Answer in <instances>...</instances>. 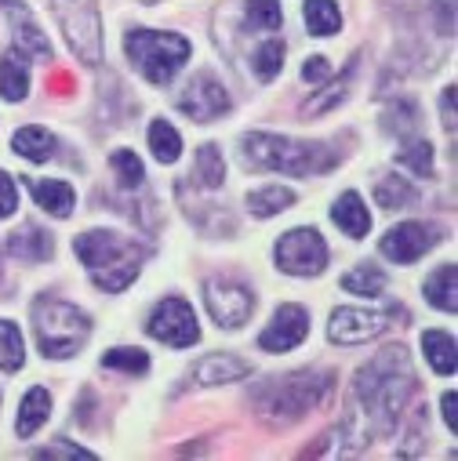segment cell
I'll list each match as a JSON object with an SVG mask.
<instances>
[{
  "mask_svg": "<svg viewBox=\"0 0 458 461\" xmlns=\"http://www.w3.org/2000/svg\"><path fill=\"white\" fill-rule=\"evenodd\" d=\"M418 382L408 360V349L393 345V349L379 353L361 375H357V396L368 411V421L379 432H389L400 418V411L408 407V400L415 396Z\"/></svg>",
  "mask_w": 458,
  "mask_h": 461,
  "instance_id": "6da1fadb",
  "label": "cell"
},
{
  "mask_svg": "<svg viewBox=\"0 0 458 461\" xmlns=\"http://www.w3.org/2000/svg\"><path fill=\"white\" fill-rule=\"evenodd\" d=\"M77 255L80 262L91 269V280L105 291V294H117L124 291L142 266V248L132 244L121 233H109V229H91V233L77 237Z\"/></svg>",
  "mask_w": 458,
  "mask_h": 461,
  "instance_id": "7a4b0ae2",
  "label": "cell"
},
{
  "mask_svg": "<svg viewBox=\"0 0 458 461\" xmlns=\"http://www.w3.org/2000/svg\"><path fill=\"white\" fill-rule=\"evenodd\" d=\"M334 389L331 375H316V371H298V375H284V378H270L266 385H259L252 393L255 407L262 418L288 425L302 414H309L316 403H324V396Z\"/></svg>",
  "mask_w": 458,
  "mask_h": 461,
  "instance_id": "3957f363",
  "label": "cell"
},
{
  "mask_svg": "<svg viewBox=\"0 0 458 461\" xmlns=\"http://www.w3.org/2000/svg\"><path fill=\"white\" fill-rule=\"evenodd\" d=\"M241 157L255 167H273L284 175H320L334 167V153L320 142H298V139H284V135H248Z\"/></svg>",
  "mask_w": 458,
  "mask_h": 461,
  "instance_id": "277c9868",
  "label": "cell"
},
{
  "mask_svg": "<svg viewBox=\"0 0 458 461\" xmlns=\"http://www.w3.org/2000/svg\"><path fill=\"white\" fill-rule=\"evenodd\" d=\"M33 330H37V345L48 360H66L73 357L91 334V320L59 298H37L33 305Z\"/></svg>",
  "mask_w": 458,
  "mask_h": 461,
  "instance_id": "5b68a950",
  "label": "cell"
},
{
  "mask_svg": "<svg viewBox=\"0 0 458 461\" xmlns=\"http://www.w3.org/2000/svg\"><path fill=\"white\" fill-rule=\"evenodd\" d=\"M124 51L132 66L150 80V84H168L182 62L189 59V41L179 33H157V30H132L124 33Z\"/></svg>",
  "mask_w": 458,
  "mask_h": 461,
  "instance_id": "8992f818",
  "label": "cell"
},
{
  "mask_svg": "<svg viewBox=\"0 0 458 461\" xmlns=\"http://www.w3.org/2000/svg\"><path fill=\"white\" fill-rule=\"evenodd\" d=\"M55 19L62 26L69 51L80 62L87 66L102 62V19L95 0H55Z\"/></svg>",
  "mask_w": 458,
  "mask_h": 461,
  "instance_id": "52a82bcc",
  "label": "cell"
},
{
  "mask_svg": "<svg viewBox=\"0 0 458 461\" xmlns=\"http://www.w3.org/2000/svg\"><path fill=\"white\" fill-rule=\"evenodd\" d=\"M277 266L291 276H316L327 266V244L316 229H291L277 240Z\"/></svg>",
  "mask_w": 458,
  "mask_h": 461,
  "instance_id": "ba28073f",
  "label": "cell"
},
{
  "mask_svg": "<svg viewBox=\"0 0 458 461\" xmlns=\"http://www.w3.org/2000/svg\"><path fill=\"white\" fill-rule=\"evenodd\" d=\"M150 334L164 345H175V349H186V345H197L200 338V327H197V316L189 309V302L182 298H164L153 316H150Z\"/></svg>",
  "mask_w": 458,
  "mask_h": 461,
  "instance_id": "9c48e42d",
  "label": "cell"
},
{
  "mask_svg": "<svg viewBox=\"0 0 458 461\" xmlns=\"http://www.w3.org/2000/svg\"><path fill=\"white\" fill-rule=\"evenodd\" d=\"M204 302H207V312L215 316V323L225 327V330L241 327L255 309V294L248 287L234 284V280H207Z\"/></svg>",
  "mask_w": 458,
  "mask_h": 461,
  "instance_id": "30bf717a",
  "label": "cell"
},
{
  "mask_svg": "<svg viewBox=\"0 0 458 461\" xmlns=\"http://www.w3.org/2000/svg\"><path fill=\"white\" fill-rule=\"evenodd\" d=\"M389 327V312H375V309H334L327 320V338L338 345H361L379 338Z\"/></svg>",
  "mask_w": 458,
  "mask_h": 461,
  "instance_id": "8fae6325",
  "label": "cell"
},
{
  "mask_svg": "<svg viewBox=\"0 0 458 461\" xmlns=\"http://www.w3.org/2000/svg\"><path fill=\"white\" fill-rule=\"evenodd\" d=\"M436 240H440V233H436L433 225H426V221H400V225H393L389 233L382 237V255L389 262H397V266H411Z\"/></svg>",
  "mask_w": 458,
  "mask_h": 461,
  "instance_id": "7c38bea8",
  "label": "cell"
},
{
  "mask_svg": "<svg viewBox=\"0 0 458 461\" xmlns=\"http://www.w3.org/2000/svg\"><path fill=\"white\" fill-rule=\"evenodd\" d=\"M179 109L197 124H211L215 117H225L229 113V95L211 73H200V77L189 80L186 95L179 98Z\"/></svg>",
  "mask_w": 458,
  "mask_h": 461,
  "instance_id": "4fadbf2b",
  "label": "cell"
},
{
  "mask_svg": "<svg viewBox=\"0 0 458 461\" xmlns=\"http://www.w3.org/2000/svg\"><path fill=\"white\" fill-rule=\"evenodd\" d=\"M309 334V316L302 305H280L273 323L259 334V345L266 353H288L295 345H302V338Z\"/></svg>",
  "mask_w": 458,
  "mask_h": 461,
  "instance_id": "5bb4252c",
  "label": "cell"
},
{
  "mask_svg": "<svg viewBox=\"0 0 458 461\" xmlns=\"http://www.w3.org/2000/svg\"><path fill=\"white\" fill-rule=\"evenodd\" d=\"M248 375H252V364L241 360V357H234V353H211L193 371V378L200 385H229V382H241Z\"/></svg>",
  "mask_w": 458,
  "mask_h": 461,
  "instance_id": "9a60e30c",
  "label": "cell"
},
{
  "mask_svg": "<svg viewBox=\"0 0 458 461\" xmlns=\"http://www.w3.org/2000/svg\"><path fill=\"white\" fill-rule=\"evenodd\" d=\"M0 95L8 102H23L30 95V55L12 44L0 59Z\"/></svg>",
  "mask_w": 458,
  "mask_h": 461,
  "instance_id": "2e32d148",
  "label": "cell"
},
{
  "mask_svg": "<svg viewBox=\"0 0 458 461\" xmlns=\"http://www.w3.org/2000/svg\"><path fill=\"white\" fill-rule=\"evenodd\" d=\"M331 218H334V225L342 229V233L353 237V240H361L368 229H371V214H368L361 193H342V196L331 203Z\"/></svg>",
  "mask_w": 458,
  "mask_h": 461,
  "instance_id": "e0dca14e",
  "label": "cell"
},
{
  "mask_svg": "<svg viewBox=\"0 0 458 461\" xmlns=\"http://www.w3.org/2000/svg\"><path fill=\"white\" fill-rule=\"evenodd\" d=\"M26 185H30V193H33V200H37L48 214H55V218H66V214L73 211V203H77V193H73L69 182H59V178H30Z\"/></svg>",
  "mask_w": 458,
  "mask_h": 461,
  "instance_id": "ac0fdd59",
  "label": "cell"
},
{
  "mask_svg": "<svg viewBox=\"0 0 458 461\" xmlns=\"http://www.w3.org/2000/svg\"><path fill=\"white\" fill-rule=\"evenodd\" d=\"M8 251H12L15 258H23V262H41V258H51L55 244H51V233H44V229L23 225L19 233H12Z\"/></svg>",
  "mask_w": 458,
  "mask_h": 461,
  "instance_id": "d6986e66",
  "label": "cell"
},
{
  "mask_svg": "<svg viewBox=\"0 0 458 461\" xmlns=\"http://www.w3.org/2000/svg\"><path fill=\"white\" fill-rule=\"evenodd\" d=\"M422 353H426L429 367L440 378H451L454 375V338L447 330H426L422 334Z\"/></svg>",
  "mask_w": 458,
  "mask_h": 461,
  "instance_id": "ffe728a7",
  "label": "cell"
},
{
  "mask_svg": "<svg viewBox=\"0 0 458 461\" xmlns=\"http://www.w3.org/2000/svg\"><path fill=\"white\" fill-rule=\"evenodd\" d=\"M48 414H51V396H48V389H30L26 393V400H23V411H19V425H15V432L23 436V439H30L33 432H41V425L48 421Z\"/></svg>",
  "mask_w": 458,
  "mask_h": 461,
  "instance_id": "44dd1931",
  "label": "cell"
},
{
  "mask_svg": "<svg viewBox=\"0 0 458 461\" xmlns=\"http://www.w3.org/2000/svg\"><path fill=\"white\" fill-rule=\"evenodd\" d=\"M12 149L19 153V157H26V160H51L55 157V135L51 131H44V128H37V124H30V128H23V131H15V139H12Z\"/></svg>",
  "mask_w": 458,
  "mask_h": 461,
  "instance_id": "7402d4cb",
  "label": "cell"
},
{
  "mask_svg": "<svg viewBox=\"0 0 458 461\" xmlns=\"http://www.w3.org/2000/svg\"><path fill=\"white\" fill-rule=\"evenodd\" d=\"M454 276H458V269L454 266H440L429 280H426V298H429V305L433 309H440V312H454L458 309V298H454Z\"/></svg>",
  "mask_w": 458,
  "mask_h": 461,
  "instance_id": "603a6c76",
  "label": "cell"
},
{
  "mask_svg": "<svg viewBox=\"0 0 458 461\" xmlns=\"http://www.w3.org/2000/svg\"><path fill=\"white\" fill-rule=\"evenodd\" d=\"M306 30L313 37H331L342 30V12L334 0H306Z\"/></svg>",
  "mask_w": 458,
  "mask_h": 461,
  "instance_id": "cb8c5ba5",
  "label": "cell"
},
{
  "mask_svg": "<svg viewBox=\"0 0 458 461\" xmlns=\"http://www.w3.org/2000/svg\"><path fill=\"white\" fill-rule=\"evenodd\" d=\"M375 200H379V207H386V211H404V207H411V203L418 200V189H415L408 178L389 175V178L379 182Z\"/></svg>",
  "mask_w": 458,
  "mask_h": 461,
  "instance_id": "d4e9b609",
  "label": "cell"
},
{
  "mask_svg": "<svg viewBox=\"0 0 458 461\" xmlns=\"http://www.w3.org/2000/svg\"><path fill=\"white\" fill-rule=\"evenodd\" d=\"M291 203H295V193H291L288 185H262V189H255V193L248 196V207H252V214H259V218L280 214V211H288Z\"/></svg>",
  "mask_w": 458,
  "mask_h": 461,
  "instance_id": "484cf974",
  "label": "cell"
},
{
  "mask_svg": "<svg viewBox=\"0 0 458 461\" xmlns=\"http://www.w3.org/2000/svg\"><path fill=\"white\" fill-rule=\"evenodd\" d=\"M150 149H153V157L160 164H175L179 153H182V139L168 121H153L150 124Z\"/></svg>",
  "mask_w": 458,
  "mask_h": 461,
  "instance_id": "4316f807",
  "label": "cell"
},
{
  "mask_svg": "<svg viewBox=\"0 0 458 461\" xmlns=\"http://www.w3.org/2000/svg\"><path fill=\"white\" fill-rule=\"evenodd\" d=\"M342 287L353 291V294H364V298H379L386 291V273L379 266H361V269L342 276Z\"/></svg>",
  "mask_w": 458,
  "mask_h": 461,
  "instance_id": "83f0119b",
  "label": "cell"
},
{
  "mask_svg": "<svg viewBox=\"0 0 458 461\" xmlns=\"http://www.w3.org/2000/svg\"><path fill=\"white\" fill-rule=\"evenodd\" d=\"M26 360V349H23V334L15 323L0 320V371H19Z\"/></svg>",
  "mask_w": 458,
  "mask_h": 461,
  "instance_id": "f1b7e54d",
  "label": "cell"
},
{
  "mask_svg": "<svg viewBox=\"0 0 458 461\" xmlns=\"http://www.w3.org/2000/svg\"><path fill=\"white\" fill-rule=\"evenodd\" d=\"M357 62H361V59H353L346 73H342L334 84H327L324 95H316V98L306 102V117H316V113H324V109H331V105H338L342 98H346V87H350V80H353V73H357Z\"/></svg>",
  "mask_w": 458,
  "mask_h": 461,
  "instance_id": "f546056e",
  "label": "cell"
},
{
  "mask_svg": "<svg viewBox=\"0 0 458 461\" xmlns=\"http://www.w3.org/2000/svg\"><path fill=\"white\" fill-rule=\"evenodd\" d=\"M197 178H200V185H207V189H218V185H222L225 164H222V153H218L215 146H200V153H197Z\"/></svg>",
  "mask_w": 458,
  "mask_h": 461,
  "instance_id": "4dcf8cb0",
  "label": "cell"
},
{
  "mask_svg": "<svg viewBox=\"0 0 458 461\" xmlns=\"http://www.w3.org/2000/svg\"><path fill=\"white\" fill-rule=\"evenodd\" d=\"M252 66H255V77L259 80H273L284 66V44L280 41H266L255 55H252Z\"/></svg>",
  "mask_w": 458,
  "mask_h": 461,
  "instance_id": "1f68e13d",
  "label": "cell"
},
{
  "mask_svg": "<svg viewBox=\"0 0 458 461\" xmlns=\"http://www.w3.org/2000/svg\"><path fill=\"white\" fill-rule=\"evenodd\" d=\"M252 30H277L280 26V0H248V12H244Z\"/></svg>",
  "mask_w": 458,
  "mask_h": 461,
  "instance_id": "d6a6232c",
  "label": "cell"
},
{
  "mask_svg": "<svg viewBox=\"0 0 458 461\" xmlns=\"http://www.w3.org/2000/svg\"><path fill=\"white\" fill-rule=\"evenodd\" d=\"M109 164H113V171H117L121 185H128V189H139V185H142L146 171H142V160H139L132 149H117Z\"/></svg>",
  "mask_w": 458,
  "mask_h": 461,
  "instance_id": "836d02e7",
  "label": "cell"
},
{
  "mask_svg": "<svg viewBox=\"0 0 458 461\" xmlns=\"http://www.w3.org/2000/svg\"><path fill=\"white\" fill-rule=\"evenodd\" d=\"M102 364L113 367V371H128V375H146L150 371V357L142 349H109Z\"/></svg>",
  "mask_w": 458,
  "mask_h": 461,
  "instance_id": "e575fe53",
  "label": "cell"
},
{
  "mask_svg": "<svg viewBox=\"0 0 458 461\" xmlns=\"http://www.w3.org/2000/svg\"><path fill=\"white\" fill-rule=\"evenodd\" d=\"M397 160H400L404 167H411L418 178H429V175H433V146H429V142H411V146H404Z\"/></svg>",
  "mask_w": 458,
  "mask_h": 461,
  "instance_id": "d590c367",
  "label": "cell"
},
{
  "mask_svg": "<svg viewBox=\"0 0 458 461\" xmlns=\"http://www.w3.org/2000/svg\"><path fill=\"white\" fill-rule=\"evenodd\" d=\"M386 128H389L393 135H411V131L418 128V113H415V105H411V102H397V105H389V113H386Z\"/></svg>",
  "mask_w": 458,
  "mask_h": 461,
  "instance_id": "8d00e7d4",
  "label": "cell"
},
{
  "mask_svg": "<svg viewBox=\"0 0 458 461\" xmlns=\"http://www.w3.org/2000/svg\"><path fill=\"white\" fill-rule=\"evenodd\" d=\"M15 207H19V189H15V178L0 171V218L15 214Z\"/></svg>",
  "mask_w": 458,
  "mask_h": 461,
  "instance_id": "74e56055",
  "label": "cell"
},
{
  "mask_svg": "<svg viewBox=\"0 0 458 461\" xmlns=\"http://www.w3.org/2000/svg\"><path fill=\"white\" fill-rule=\"evenodd\" d=\"M37 457H84V461H91L95 454L84 450V447H77V443H51V447H41Z\"/></svg>",
  "mask_w": 458,
  "mask_h": 461,
  "instance_id": "f35d334b",
  "label": "cell"
},
{
  "mask_svg": "<svg viewBox=\"0 0 458 461\" xmlns=\"http://www.w3.org/2000/svg\"><path fill=\"white\" fill-rule=\"evenodd\" d=\"M334 69H331V62L324 59V55H313V59H306V66H302V80H309V84H320V80H327Z\"/></svg>",
  "mask_w": 458,
  "mask_h": 461,
  "instance_id": "ab89813d",
  "label": "cell"
},
{
  "mask_svg": "<svg viewBox=\"0 0 458 461\" xmlns=\"http://www.w3.org/2000/svg\"><path fill=\"white\" fill-rule=\"evenodd\" d=\"M440 407H444V421H447V429L451 432H458V393L451 389V393H444V400H440Z\"/></svg>",
  "mask_w": 458,
  "mask_h": 461,
  "instance_id": "60d3db41",
  "label": "cell"
},
{
  "mask_svg": "<svg viewBox=\"0 0 458 461\" xmlns=\"http://www.w3.org/2000/svg\"><path fill=\"white\" fill-rule=\"evenodd\" d=\"M440 113H444V128L454 135V87H447L440 95Z\"/></svg>",
  "mask_w": 458,
  "mask_h": 461,
  "instance_id": "b9f144b4",
  "label": "cell"
}]
</instances>
